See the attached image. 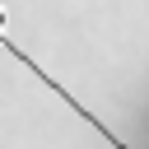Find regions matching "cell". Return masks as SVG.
Segmentation results:
<instances>
[{
    "instance_id": "obj_1",
    "label": "cell",
    "mask_w": 149,
    "mask_h": 149,
    "mask_svg": "<svg viewBox=\"0 0 149 149\" xmlns=\"http://www.w3.org/2000/svg\"><path fill=\"white\" fill-rule=\"evenodd\" d=\"M0 47H5V51H9V56H14V61L28 70V74H37L47 88H56V98H65V102H70V112H79V116H84V121H88V126H93V130H98V135H102L112 149H130V144H126V140H116V135H112V130H107V126H102V121H98V116H93V112H88V107H84V102H79V98L65 88V84H56V74H47V70H42V65H37V61H33V56H28V51H23L14 37H5V33H0Z\"/></svg>"
}]
</instances>
